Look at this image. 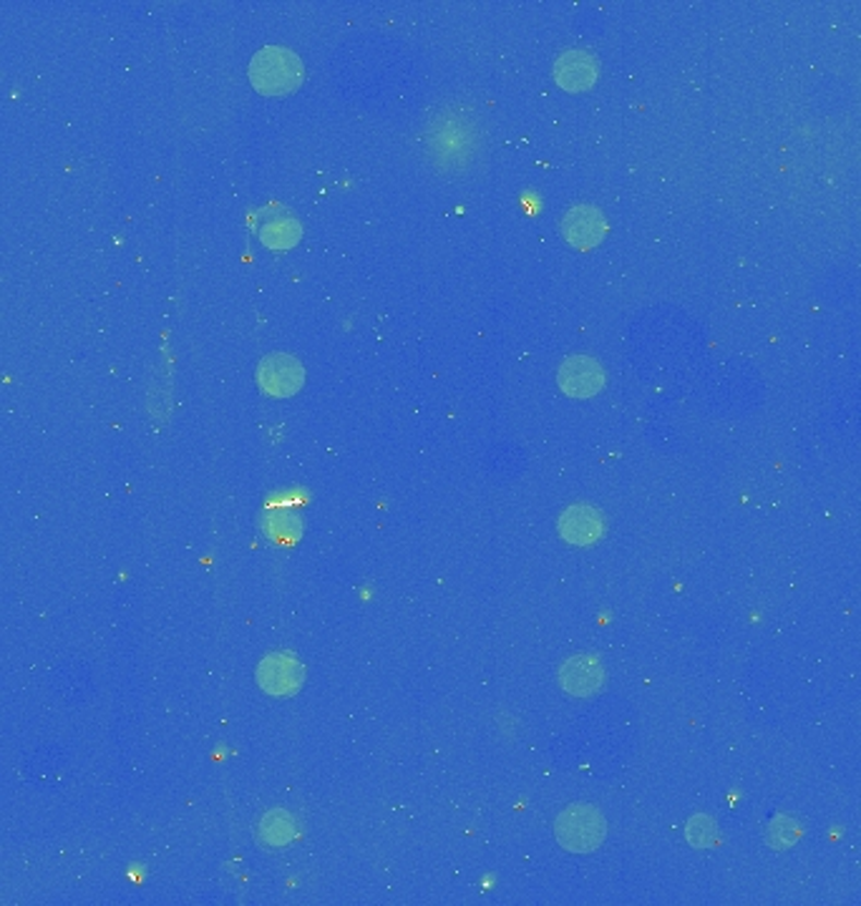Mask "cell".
<instances>
[{"label":"cell","instance_id":"1","mask_svg":"<svg viewBox=\"0 0 861 906\" xmlns=\"http://www.w3.org/2000/svg\"><path fill=\"white\" fill-rule=\"evenodd\" d=\"M250 84L265 96L292 94L302 84V61L290 48L265 46L250 61Z\"/></svg>","mask_w":861,"mask_h":906},{"label":"cell","instance_id":"5","mask_svg":"<svg viewBox=\"0 0 861 906\" xmlns=\"http://www.w3.org/2000/svg\"><path fill=\"white\" fill-rule=\"evenodd\" d=\"M302 677H306L302 665L292 655H285V652L265 657L258 667L260 688L270 692V696H292L302 685Z\"/></svg>","mask_w":861,"mask_h":906},{"label":"cell","instance_id":"10","mask_svg":"<svg viewBox=\"0 0 861 906\" xmlns=\"http://www.w3.org/2000/svg\"><path fill=\"white\" fill-rule=\"evenodd\" d=\"M560 682L570 696L589 698L602 688L605 671L593 655H579L564 663V667L560 671Z\"/></svg>","mask_w":861,"mask_h":906},{"label":"cell","instance_id":"13","mask_svg":"<svg viewBox=\"0 0 861 906\" xmlns=\"http://www.w3.org/2000/svg\"><path fill=\"white\" fill-rule=\"evenodd\" d=\"M799 836H801L799 823L793 819H789V816H781V819H776L768 829V844L776 846V848L793 846L799 841Z\"/></svg>","mask_w":861,"mask_h":906},{"label":"cell","instance_id":"4","mask_svg":"<svg viewBox=\"0 0 861 906\" xmlns=\"http://www.w3.org/2000/svg\"><path fill=\"white\" fill-rule=\"evenodd\" d=\"M429 138H433V157H439L444 161L446 167H456V165H466L469 157L474 154V146H466L464 142H477V132H474V126L469 124V119L462 117V113H456V134L451 136L449 129L444 126V121L437 119L431 124V132Z\"/></svg>","mask_w":861,"mask_h":906},{"label":"cell","instance_id":"6","mask_svg":"<svg viewBox=\"0 0 861 906\" xmlns=\"http://www.w3.org/2000/svg\"><path fill=\"white\" fill-rule=\"evenodd\" d=\"M607 232V222L600 209L589 207V204H579L572 207L562 219V234L572 247L577 250H593L602 242Z\"/></svg>","mask_w":861,"mask_h":906},{"label":"cell","instance_id":"3","mask_svg":"<svg viewBox=\"0 0 861 906\" xmlns=\"http://www.w3.org/2000/svg\"><path fill=\"white\" fill-rule=\"evenodd\" d=\"M302 380H306V371H302L298 358H292L287 353H275V355L262 358V363L258 369V383L267 396H277V398L295 396L300 390Z\"/></svg>","mask_w":861,"mask_h":906},{"label":"cell","instance_id":"9","mask_svg":"<svg viewBox=\"0 0 861 906\" xmlns=\"http://www.w3.org/2000/svg\"><path fill=\"white\" fill-rule=\"evenodd\" d=\"M554 78L564 92H585L597 81V59L579 48L564 51L554 63Z\"/></svg>","mask_w":861,"mask_h":906},{"label":"cell","instance_id":"7","mask_svg":"<svg viewBox=\"0 0 861 906\" xmlns=\"http://www.w3.org/2000/svg\"><path fill=\"white\" fill-rule=\"evenodd\" d=\"M560 386L564 394L574 396V398L595 396V394H600L605 386V373L600 369V363L593 361V358H587V355L570 358V361H564V365L560 369Z\"/></svg>","mask_w":861,"mask_h":906},{"label":"cell","instance_id":"14","mask_svg":"<svg viewBox=\"0 0 861 906\" xmlns=\"http://www.w3.org/2000/svg\"><path fill=\"white\" fill-rule=\"evenodd\" d=\"M300 519L295 517L292 511H275L273 517L267 519V532L273 539H280V542H290V539H298L300 534Z\"/></svg>","mask_w":861,"mask_h":906},{"label":"cell","instance_id":"12","mask_svg":"<svg viewBox=\"0 0 861 906\" xmlns=\"http://www.w3.org/2000/svg\"><path fill=\"white\" fill-rule=\"evenodd\" d=\"M260 836H262V841H267V844L283 846V844H287V841H292L295 823L287 813H280V811L267 813L260 823Z\"/></svg>","mask_w":861,"mask_h":906},{"label":"cell","instance_id":"15","mask_svg":"<svg viewBox=\"0 0 861 906\" xmlns=\"http://www.w3.org/2000/svg\"><path fill=\"white\" fill-rule=\"evenodd\" d=\"M687 838L695 846H710L716 841V823H713L708 816H695V819L687 823Z\"/></svg>","mask_w":861,"mask_h":906},{"label":"cell","instance_id":"8","mask_svg":"<svg viewBox=\"0 0 861 906\" xmlns=\"http://www.w3.org/2000/svg\"><path fill=\"white\" fill-rule=\"evenodd\" d=\"M605 532V519L600 509L587 504H574L560 519V534L567 539L570 544H595Z\"/></svg>","mask_w":861,"mask_h":906},{"label":"cell","instance_id":"11","mask_svg":"<svg viewBox=\"0 0 861 906\" xmlns=\"http://www.w3.org/2000/svg\"><path fill=\"white\" fill-rule=\"evenodd\" d=\"M300 232L302 230H300L298 219L283 215V217H273L265 227H262L260 240L270 250H287L300 240Z\"/></svg>","mask_w":861,"mask_h":906},{"label":"cell","instance_id":"2","mask_svg":"<svg viewBox=\"0 0 861 906\" xmlns=\"http://www.w3.org/2000/svg\"><path fill=\"white\" fill-rule=\"evenodd\" d=\"M557 841L574 854H587L602 844L605 819L593 806H572L554 823Z\"/></svg>","mask_w":861,"mask_h":906}]
</instances>
